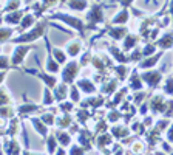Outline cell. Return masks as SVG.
Instances as JSON below:
<instances>
[{"label":"cell","mask_w":173,"mask_h":155,"mask_svg":"<svg viewBox=\"0 0 173 155\" xmlns=\"http://www.w3.org/2000/svg\"><path fill=\"white\" fill-rule=\"evenodd\" d=\"M42 31H43V28H42V27H37V28H34L31 33H28V34H23V36L17 37V39H16V42H23V41H34L37 36H40V34H42Z\"/></svg>","instance_id":"6da1fadb"},{"label":"cell","mask_w":173,"mask_h":155,"mask_svg":"<svg viewBox=\"0 0 173 155\" xmlns=\"http://www.w3.org/2000/svg\"><path fill=\"white\" fill-rule=\"evenodd\" d=\"M142 78H144L150 85H154V84H158V82L161 81V75L156 73V71H148V73L142 75Z\"/></svg>","instance_id":"7a4b0ae2"},{"label":"cell","mask_w":173,"mask_h":155,"mask_svg":"<svg viewBox=\"0 0 173 155\" xmlns=\"http://www.w3.org/2000/svg\"><path fill=\"white\" fill-rule=\"evenodd\" d=\"M77 64H74V62H71V64H68V67L64 70V78H65V81L67 82H70L71 79H73V75L76 73V70H77V67H76Z\"/></svg>","instance_id":"3957f363"},{"label":"cell","mask_w":173,"mask_h":155,"mask_svg":"<svg viewBox=\"0 0 173 155\" xmlns=\"http://www.w3.org/2000/svg\"><path fill=\"white\" fill-rule=\"evenodd\" d=\"M57 19L65 20L67 24H70V25H73L74 28H77L79 31H82V24H80V20H77V19H74V17H70V16H57Z\"/></svg>","instance_id":"277c9868"},{"label":"cell","mask_w":173,"mask_h":155,"mask_svg":"<svg viewBox=\"0 0 173 155\" xmlns=\"http://www.w3.org/2000/svg\"><path fill=\"white\" fill-rule=\"evenodd\" d=\"M27 51H28V47H19V48L16 50L14 56H13V64L22 62V59H23V56L27 54Z\"/></svg>","instance_id":"5b68a950"},{"label":"cell","mask_w":173,"mask_h":155,"mask_svg":"<svg viewBox=\"0 0 173 155\" xmlns=\"http://www.w3.org/2000/svg\"><path fill=\"white\" fill-rule=\"evenodd\" d=\"M158 44L161 48H171L173 47V34H165Z\"/></svg>","instance_id":"8992f818"},{"label":"cell","mask_w":173,"mask_h":155,"mask_svg":"<svg viewBox=\"0 0 173 155\" xmlns=\"http://www.w3.org/2000/svg\"><path fill=\"white\" fill-rule=\"evenodd\" d=\"M90 20H93V22H101L102 20V11H101L99 6H93V10L90 13Z\"/></svg>","instance_id":"52a82bcc"},{"label":"cell","mask_w":173,"mask_h":155,"mask_svg":"<svg viewBox=\"0 0 173 155\" xmlns=\"http://www.w3.org/2000/svg\"><path fill=\"white\" fill-rule=\"evenodd\" d=\"M161 54H162V53H159V54H156V56H153V58H148V59H147L145 62H142V64H141V67H142V68H148V67H153V65H154V64L158 62V59L161 58Z\"/></svg>","instance_id":"ba28073f"},{"label":"cell","mask_w":173,"mask_h":155,"mask_svg":"<svg viewBox=\"0 0 173 155\" xmlns=\"http://www.w3.org/2000/svg\"><path fill=\"white\" fill-rule=\"evenodd\" d=\"M79 87H82V88H84V92H87V93H93V92H94L93 84H91V82H88L87 79L79 81Z\"/></svg>","instance_id":"9c48e42d"},{"label":"cell","mask_w":173,"mask_h":155,"mask_svg":"<svg viewBox=\"0 0 173 155\" xmlns=\"http://www.w3.org/2000/svg\"><path fill=\"white\" fill-rule=\"evenodd\" d=\"M127 20H128V11L124 10L117 14V17L113 19V24H121V22H127Z\"/></svg>","instance_id":"30bf717a"},{"label":"cell","mask_w":173,"mask_h":155,"mask_svg":"<svg viewBox=\"0 0 173 155\" xmlns=\"http://www.w3.org/2000/svg\"><path fill=\"white\" fill-rule=\"evenodd\" d=\"M33 124L36 126V130H37L40 135H43V136L47 135V127H45V126H43L40 121H37V119H33Z\"/></svg>","instance_id":"8fae6325"},{"label":"cell","mask_w":173,"mask_h":155,"mask_svg":"<svg viewBox=\"0 0 173 155\" xmlns=\"http://www.w3.org/2000/svg\"><path fill=\"white\" fill-rule=\"evenodd\" d=\"M124 33H127V30H125V28H113V30L110 31V34H111L114 39H121Z\"/></svg>","instance_id":"7c38bea8"},{"label":"cell","mask_w":173,"mask_h":155,"mask_svg":"<svg viewBox=\"0 0 173 155\" xmlns=\"http://www.w3.org/2000/svg\"><path fill=\"white\" fill-rule=\"evenodd\" d=\"M70 6L74 8V10H84L87 6V3L84 2V0H73V2L70 3Z\"/></svg>","instance_id":"4fadbf2b"},{"label":"cell","mask_w":173,"mask_h":155,"mask_svg":"<svg viewBox=\"0 0 173 155\" xmlns=\"http://www.w3.org/2000/svg\"><path fill=\"white\" fill-rule=\"evenodd\" d=\"M19 19H20V14H19V13L8 14V16L5 17V20H6V22H10V24H17V22H19Z\"/></svg>","instance_id":"5bb4252c"},{"label":"cell","mask_w":173,"mask_h":155,"mask_svg":"<svg viewBox=\"0 0 173 155\" xmlns=\"http://www.w3.org/2000/svg\"><path fill=\"white\" fill-rule=\"evenodd\" d=\"M79 50H80V45H79V42L76 44H71L70 45V48H68V53L71 54V56H76V54H79Z\"/></svg>","instance_id":"9a60e30c"},{"label":"cell","mask_w":173,"mask_h":155,"mask_svg":"<svg viewBox=\"0 0 173 155\" xmlns=\"http://www.w3.org/2000/svg\"><path fill=\"white\" fill-rule=\"evenodd\" d=\"M48 70H50V71H57V70H59V65L51 59V56H48Z\"/></svg>","instance_id":"2e32d148"},{"label":"cell","mask_w":173,"mask_h":155,"mask_svg":"<svg viewBox=\"0 0 173 155\" xmlns=\"http://www.w3.org/2000/svg\"><path fill=\"white\" fill-rule=\"evenodd\" d=\"M59 140H60V144L62 146H68L70 144V136L67 133H60L59 135Z\"/></svg>","instance_id":"e0dca14e"},{"label":"cell","mask_w":173,"mask_h":155,"mask_svg":"<svg viewBox=\"0 0 173 155\" xmlns=\"http://www.w3.org/2000/svg\"><path fill=\"white\" fill-rule=\"evenodd\" d=\"M165 92L168 95H173V79H168L167 84H165Z\"/></svg>","instance_id":"ac0fdd59"},{"label":"cell","mask_w":173,"mask_h":155,"mask_svg":"<svg viewBox=\"0 0 173 155\" xmlns=\"http://www.w3.org/2000/svg\"><path fill=\"white\" fill-rule=\"evenodd\" d=\"M70 155H84V150H82L79 146H73V147H71Z\"/></svg>","instance_id":"d6986e66"},{"label":"cell","mask_w":173,"mask_h":155,"mask_svg":"<svg viewBox=\"0 0 173 155\" xmlns=\"http://www.w3.org/2000/svg\"><path fill=\"white\" fill-rule=\"evenodd\" d=\"M54 56L57 58L59 62H65V54H64L60 50H54Z\"/></svg>","instance_id":"ffe728a7"},{"label":"cell","mask_w":173,"mask_h":155,"mask_svg":"<svg viewBox=\"0 0 173 155\" xmlns=\"http://www.w3.org/2000/svg\"><path fill=\"white\" fill-rule=\"evenodd\" d=\"M127 41H128V42H127V44H124V47H125V48H130L131 45H134V44H136V36H130Z\"/></svg>","instance_id":"44dd1931"},{"label":"cell","mask_w":173,"mask_h":155,"mask_svg":"<svg viewBox=\"0 0 173 155\" xmlns=\"http://www.w3.org/2000/svg\"><path fill=\"white\" fill-rule=\"evenodd\" d=\"M153 51H154V45H147L144 48V56H150Z\"/></svg>","instance_id":"7402d4cb"},{"label":"cell","mask_w":173,"mask_h":155,"mask_svg":"<svg viewBox=\"0 0 173 155\" xmlns=\"http://www.w3.org/2000/svg\"><path fill=\"white\" fill-rule=\"evenodd\" d=\"M54 147H56L54 138H48V150H50V153H51V152H54Z\"/></svg>","instance_id":"603a6c76"},{"label":"cell","mask_w":173,"mask_h":155,"mask_svg":"<svg viewBox=\"0 0 173 155\" xmlns=\"http://www.w3.org/2000/svg\"><path fill=\"white\" fill-rule=\"evenodd\" d=\"M31 24H33V17H31V16H28V17H25V19H23L22 27H23V28H27V27H30Z\"/></svg>","instance_id":"cb8c5ba5"},{"label":"cell","mask_w":173,"mask_h":155,"mask_svg":"<svg viewBox=\"0 0 173 155\" xmlns=\"http://www.w3.org/2000/svg\"><path fill=\"white\" fill-rule=\"evenodd\" d=\"M51 101H53V98H51V95H50V92L48 90H45V104H51Z\"/></svg>","instance_id":"d4e9b609"},{"label":"cell","mask_w":173,"mask_h":155,"mask_svg":"<svg viewBox=\"0 0 173 155\" xmlns=\"http://www.w3.org/2000/svg\"><path fill=\"white\" fill-rule=\"evenodd\" d=\"M71 98H73V101H77V99H79V93L76 92V88H73V92H71Z\"/></svg>","instance_id":"484cf974"},{"label":"cell","mask_w":173,"mask_h":155,"mask_svg":"<svg viewBox=\"0 0 173 155\" xmlns=\"http://www.w3.org/2000/svg\"><path fill=\"white\" fill-rule=\"evenodd\" d=\"M168 140H170V141L173 143V127L170 129V133H168Z\"/></svg>","instance_id":"4316f807"},{"label":"cell","mask_w":173,"mask_h":155,"mask_svg":"<svg viewBox=\"0 0 173 155\" xmlns=\"http://www.w3.org/2000/svg\"><path fill=\"white\" fill-rule=\"evenodd\" d=\"M57 155H65V153H64V150H59V153H57Z\"/></svg>","instance_id":"83f0119b"},{"label":"cell","mask_w":173,"mask_h":155,"mask_svg":"<svg viewBox=\"0 0 173 155\" xmlns=\"http://www.w3.org/2000/svg\"><path fill=\"white\" fill-rule=\"evenodd\" d=\"M171 13H173V5H171Z\"/></svg>","instance_id":"f1b7e54d"},{"label":"cell","mask_w":173,"mask_h":155,"mask_svg":"<svg viewBox=\"0 0 173 155\" xmlns=\"http://www.w3.org/2000/svg\"><path fill=\"white\" fill-rule=\"evenodd\" d=\"M27 2H30V0H27Z\"/></svg>","instance_id":"f546056e"}]
</instances>
